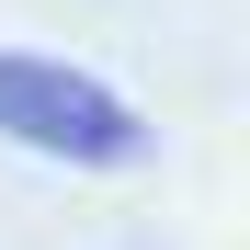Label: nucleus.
Wrapping results in <instances>:
<instances>
[{
    "instance_id": "1",
    "label": "nucleus",
    "mask_w": 250,
    "mask_h": 250,
    "mask_svg": "<svg viewBox=\"0 0 250 250\" xmlns=\"http://www.w3.org/2000/svg\"><path fill=\"white\" fill-rule=\"evenodd\" d=\"M0 137L57 159V171H137L159 148V125L91 68H68L46 46H0Z\"/></svg>"
}]
</instances>
